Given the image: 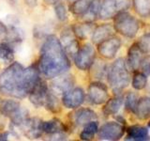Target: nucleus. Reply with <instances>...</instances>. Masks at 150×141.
<instances>
[{"label": "nucleus", "instance_id": "nucleus-28", "mask_svg": "<svg viewBox=\"0 0 150 141\" xmlns=\"http://www.w3.org/2000/svg\"><path fill=\"white\" fill-rule=\"evenodd\" d=\"M131 84H132L133 88L137 89V90H140V89H143L146 87L147 84V77L144 73H134L133 77H132V81H131Z\"/></svg>", "mask_w": 150, "mask_h": 141}, {"label": "nucleus", "instance_id": "nucleus-2", "mask_svg": "<svg viewBox=\"0 0 150 141\" xmlns=\"http://www.w3.org/2000/svg\"><path fill=\"white\" fill-rule=\"evenodd\" d=\"M70 68L69 56L61 44L60 40L54 35L46 38L40 50L39 62L40 73L46 78H54L67 72Z\"/></svg>", "mask_w": 150, "mask_h": 141}, {"label": "nucleus", "instance_id": "nucleus-5", "mask_svg": "<svg viewBox=\"0 0 150 141\" xmlns=\"http://www.w3.org/2000/svg\"><path fill=\"white\" fill-rule=\"evenodd\" d=\"M129 7L130 0H103L100 3L98 17L102 20H109Z\"/></svg>", "mask_w": 150, "mask_h": 141}, {"label": "nucleus", "instance_id": "nucleus-3", "mask_svg": "<svg viewBox=\"0 0 150 141\" xmlns=\"http://www.w3.org/2000/svg\"><path fill=\"white\" fill-rule=\"evenodd\" d=\"M108 82L115 92H119L129 86L130 81L129 66L124 58L116 59L108 70Z\"/></svg>", "mask_w": 150, "mask_h": 141}, {"label": "nucleus", "instance_id": "nucleus-7", "mask_svg": "<svg viewBox=\"0 0 150 141\" xmlns=\"http://www.w3.org/2000/svg\"><path fill=\"white\" fill-rule=\"evenodd\" d=\"M98 133L100 140H118L124 135L125 128L116 121H109L103 124Z\"/></svg>", "mask_w": 150, "mask_h": 141}, {"label": "nucleus", "instance_id": "nucleus-38", "mask_svg": "<svg viewBox=\"0 0 150 141\" xmlns=\"http://www.w3.org/2000/svg\"><path fill=\"white\" fill-rule=\"evenodd\" d=\"M148 127H150V121L148 122Z\"/></svg>", "mask_w": 150, "mask_h": 141}, {"label": "nucleus", "instance_id": "nucleus-11", "mask_svg": "<svg viewBox=\"0 0 150 141\" xmlns=\"http://www.w3.org/2000/svg\"><path fill=\"white\" fill-rule=\"evenodd\" d=\"M88 98L94 105H102L109 99L107 87L100 82L91 83L88 87Z\"/></svg>", "mask_w": 150, "mask_h": 141}, {"label": "nucleus", "instance_id": "nucleus-8", "mask_svg": "<svg viewBox=\"0 0 150 141\" xmlns=\"http://www.w3.org/2000/svg\"><path fill=\"white\" fill-rule=\"evenodd\" d=\"M48 92L49 88L47 86V83L43 79L40 78L39 81L36 83V85L30 90V92L28 93V98L35 106L40 107L44 105Z\"/></svg>", "mask_w": 150, "mask_h": 141}, {"label": "nucleus", "instance_id": "nucleus-15", "mask_svg": "<svg viewBox=\"0 0 150 141\" xmlns=\"http://www.w3.org/2000/svg\"><path fill=\"white\" fill-rule=\"evenodd\" d=\"M97 114L89 108H81L75 111L72 115L73 123L77 126H84L88 122L97 120Z\"/></svg>", "mask_w": 150, "mask_h": 141}, {"label": "nucleus", "instance_id": "nucleus-37", "mask_svg": "<svg viewBox=\"0 0 150 141\" xmlns=\"http://www.w3.org/2000/svg\"><path fill=\"white\" fill-rule=\"evenodd\" d=\"M69 1H70V2H73V1H75V0H69Z\"/></svg>", "mask_w": 150, "mask_h": 141}, {"label": "nucleus", "instance_id": "nucleus-33", "mask_svg": "<svg viewBox=\"0 0 150 141\" xmlns=\"http://www.w3.org/2000/svg\"><path fill=\"white\" fill-rule=\"evenodd\" d=\"M8 37V28L2 22H0V42L5 41Z\"/></svg>", "mask_w": 150, "mask_h": 141}, {"label": "nucleus", "instance_id": "nucleus-16", "mask_svg": "<svg viewBox=\"0 0 150 141\" xmlns=\"http://www.w3.org/2000/svg\"><path fill=\"white\" fill-rule=\"evenodd\" d=\"M114 31H115L114 26H111L109 24H104V25L98 26L93 30L92 41L94 43L98 44L100 42L112 37V34H114Z\"/></svg>", "mask_w": 150, "mask_h": 141}, {"label": "nucleus", "instance_id": "nucleus-24", "mask_svg": "<svg viewBox=\"0 0 150 141\" xmlns=\"http://www.w3.org/2000/svg\"><path fill=\"white\" fill-rule=\"evenodd\" d=\"M44 106L46 107L47 110H49L52 113H59L61 111V105L59 99L56 96V94L52 90H49L48 94H47Z\"/></svg>", "mask_w": 150, "mask_h": 141}, {"label": "nucleus", "instance_id": "nucleus-9", "mask_svg": "<svg viewBox=\"0 0 150 141\" xmlns=\"http://www.w3.org/2000/svg\"><path fill=\"white\" fill-rule=\"evenodd\" d=\"M121 47L119 38L112 36L98 44V51L100 55L107 59L114 58Z\"/></svg>", "mask_w": 150, "mask_h": 141}, {"label": "nucleus", "instance_id": "nucleus-14", "mask_svg": "<svg viewBox=\"0 0 150 141\" xmlns=\"http://www.w3.org/2000/svg\"><path fill=\"white\" fill-rule=\"evenodd\" d=\"M40 128L42 133L52 135H62V134L66 131L64 123L57 119L40 121Z\"/></svg>", "mask_w": 150, "mask_h": 141}, {"label": "nucleus", "instance_id": "nucleus-35", "mask_svg": "<svg viewBox=\"0 0 150 141\" xmlns=\"http://www.w3.org/2000/svg\"><path fill=\"white\" fill-rule=\"evenodd\" d=\"M61 0H44V2L48 5H55L56 3L60 2Z\"/></svg>", "mask_w": 150, "mask_h": 141}, {"label": "nucleus", "instance_id": "nucleus-22", "mask_svg": "<svg viewBox=\"0 0 150 141\" xmlns=\"http://www.w3.org/2000/svg\"><path fill=\"white\" fill-rule=\"evenodd\" d=\"M93 1L94 0H75L70 5L69 9L74 15L83 17L88 11Z\"/></svg>", "mask_w": 150, "mask_h": 141}, {"label": "nucleus", "instance_id": "nucleus-32", "mask_svg": "<svg viewBox=\"0 0 150 141\" xmlns=\"http://www.w3.org/2000/svg\"><path fill=\"white\" fill-rule=\"evenodd\" d=\"M140 68L143 70V73L146 75H150V56H145L142 58L140 64Z\"/></svg>", "mask_w": 150, "mask_h": 141}, {"label": "nucleus", "instance_id": "nucleus-30", "mask_svg": "<svg viewBox=\"0 0 150 141\" xmlns=\"http://www.w3.org/2000/svg\"><path fill=\"white\" fill-rule=\"evenodd\" d=\"M54 11L55 15L57 19L61 22H65L68 19V14H67V9H66L65 5L61 2H58L54 5Z\"/></svg>", "mask_w": 150, "mask_h": 141}, {"label": "nucleus", "instance_id": "nucleus-36", "mask_svg": "<svg viewBox=\"0 0 150 141\" xmlns=\"http://www.w3.org/2000/svg\"><path fill=\"white\" fill-rule=\"evenodd\" d=\"M8 134V133H0V140H7Z\"/></svg>", "mask_w": 150, "mask_h": 141}, {"label": "nucleus", "instance_id": "nucleus-6", "mask_svg": "<svg viewBox=\"0 0 150 141\" xmlns=\"http://www.w3.org/2000/svg\"><path fill=\"white\" fill-rule=\"evenodd\" d=\"M96 58V52L91 44H84L80 47L74 56V63L81 70H86L92 67Z\"/></svg>", "mask_w": 150, "mask_h": 141}, {"label": "nucleus", "instance_id": "nucleus-26", "mask_svg": "<svg viewBox=\"0 0 150 141\" xmlns=\"http://www.w3.org/2000/svg\"><path fill=\"white\" fill-rule=\"evenodd\" d=\"M135 11L140 16L147 17L150 14V0H132Z\"/></svg>", "mask_w": 150, "mask_h": 141}, {"label": "nucleus", "instance_id": "nucleus-27", "mask_svg": "<svg viewBox=\"0 0 150 141\" xmlns=\"http://www.w3.org/2000/svg\"><path fill=\"white\" fill-rule=\"evenodd\" d=\"M14 51L12 46L6 42H1L0 43V59H2L7 62H11L13 60Z\"/></svg>", "mask_w": 150, "mask_h": 141}, {"label": "nucleus", "instance_id": "nucleus-29", "mask_svg": "<svg viewBox=\"0 0 150 141\" xmlns=\"http://www.w3.org/2000/svg\"><path fill=\"white\" fill-rule=\"evenodd\" d=\"M138 101V96L137 94H135L134 92H129L128 95H127L125 99V106L126 109L129 110L130 112H133L135 109L136 103Z\"/></svg>", "mask_w": 150, "mask_h": 141}, {"label": "nucleus", "instance_id": "nucleus-1", "mask_svg": "<svg viewBox=\"0 0 150 141\" xmlns=\"http://www.w3.org/2000/svg\"><path fill=\"white\" fill-rule=\"evenodd\" d=\"M40 70L37 66L23 68L18 62H13L0 74V92L16 99H23L40 79Z\"/></svg>", "mask_w": 150, "mask_h": 141}, {"label": "nucleus", "instance_id": "nucleus-12", "mask_svg": "<svg viewBox=\"0 0 150 141\" xmlns=\"http://www.w3.org/2000/svg\"><path fill=\"white\" fill-rule=\"evenodd\" d=\"M53 79V81L51 82V90L54 93L57 94H63L66 91L69 90L70 88H72L74 80L73 76L69 73H62L59 74L57 76H55Z\"/></svg>", "mask_w": 150, "mask_h": 141}, {"label": "nucleus", "instance_id": "nucleus-10", "mask_svg": "<svg viewBox=\"0 0 150 141\" xmlns=\"http://www.w3.org/2000/svg\"><path fill=\"white\" fill-rule=\"evenodd\" d=\"M86 98V94L81 88H70L69 90L63 93L62 103L65 107L69 109H75L83 105Z\"/></svg>", "mask_w": 150, "mask_h": 141}, {"label": "nucleus", "instance_id": "nucleus-13", "mask_svg": "<svg viewBox=\"0 0 150 141\" xmlns=\"http://www.w3.org/2000/svg\"><path fill=\"white\" fill-rule=\"evenodd\" d=\"M61 44L66 52L67 56H75L80 48L77 38L75 37L71 29H65L61 34Z\"/></svg>", "mask_w": 150, "mask_h": 141}, {"label": "nucleus", "instance_id": "nucleus-25", "mask_svg": "<svg viewBox=\"0 0 150 141\" xmlns=\"http://www.w3.org/2000/svg\"><path fill=\"white\" fill-rule=\"evenodd\" d=\"M98 131V125L97 120H93L88 122L84 125L83 131L80 134V138L82 140H91L95 136Z\"/></svg>", "mask_w": 150, "mask_h": 141}, {"label": "nucleus", "instance_id": "nucleus-17", "mask_svg": "<svg viewBox=\"0 0 150 141\" xmlns=\"http://www.w3.org/2000/svg\"><path fill=\"white\" fill-rule=\"evenodd\" d=\"M127 140L147 141L150 140L148 130L143 126H130L127 129Z\"/></svg>", "mask_w": 150, "mask_h": 141}, {"label": "nucleus", "instance_id": "nucleus-23", "mask_svg": "<svg viewBox=\"0 0 150 141\" xmlns=\"http://www.w3.org/2000/svg\"><path fill=\"white\" fill-rule=\"evenodd\" d=\"M71 30L77 39L84 40V39H86L91 32H93L92 24L91 22H86L83 24H75L71 27Z\"/></svg>", "mask_w": 150, "mask_h": 141}, {"label": "nucleus", "instance_id": "nucleus-19", "mask_svg": "<svg viewBox=\"0 0 150 141\" xmlns=\"http://www.w3.org/2000/svg\"><path fill=\"white\" fill-rule=\"evenodd\" d=\"M20 103L14 100H4L0 103V113L4 116L11 119L21 111Z\"/></svg>", "mask_w": 150, "mask_h": 141}, {"label": "nucleus", "instance_id": "nucleus-39", "mask_svg": "<svg viewBox=\"0 0 150 141\" xmlns=\"http://www.w3.org/2000/svg\"><path fill=\"white\" fill-rule=\"evenodd\" d=\"M149 15H150V14H149Z\"/></svg>", "mask_w": 150, "mask_h": 141}, {"label": "nucleus", "instance_id": "nucleus-18", "mask_svg": "<svg viewBox=\"0 0 150 141\" xmlns=\"http://www.w3.org/2000/svg\"><path fill=\"white\" fill-rule=\"evenodd\" d=\"M143 52L139 48L137 43H134L130 46L128 53L127 64L131 70H138L140 68L141 61L143 58Z\"/></svg>", "mask_w": 150, "mask_h": 141}, {"label": "nucleus", "instance_id": "nucleus-31", "mask_svg": "<svg viewBox=\"0 0 150 141\" xmlns=\"http://www.w3.org/2000/svg\"><path fill=\"white\" fill-rule=\"evenodd\" d=\"M137 44L143 53H150V32L141 37Z\"/></svg>", "mask_w": 150, "mask_h": 141}, {"label": "nucleus", "instance_id": "nucleus-21", "mask_svg": "<svg viewBox=\"0 0 150 141\" xmlns=\"http://www.w3.org/2000/svg\"><path fill=\"white\" fill-rule=\"evenodd\" d=\"M122 105H123V98L121 96H115L112 99H108L103 107V113L106 116L115 115L119 111Z\"/></svg>", "mask_w": 150, "mask_h": 141}, {"label": "nucleus", "instance_id": "nucleus-4", "mask_svg": "<svg viewBox=\"0 0 150 141\" xmlns=\"http://www.w3.org/2000/svg\"><path fill=\"white\" fill-rule=\"evenodd\" d=\"M115 30L127 38H133L139 30V22L129 13L122 11L114 17Z\"/></svg>", "mask_w": 150, "mask_h": 141}, {"label": "nucleus", "instance_id": "nucleus-20", "mask_svg": "<svg viewBox=\"0 0 150 141\" xmlns=\"http://www.w3.org/2000/svg\"><path fill=\"white\" fill-rule=\"evenodd\" d=\"M133 113L139 120H146L150 118V98L143 97L138 99Z\"/></svg>", "mask_w": 150, "mask_h": 141}, {"label": "nucleus", "instance_id": "nucleus-34", "mask_svg": "<svg viewBox=\"0 0 150 141\" xmlns=\"http://www.w3.org/2000/svg\"><path fill=\"white\" fill-rule=\"evenodd\" d=\"M25 2L29 8H35L38 5V0H25Z\"/></svg>", "mask_w": 150, "mask_h": 141}]
</instances>
